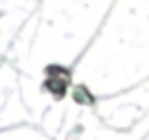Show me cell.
Returning a JSON list of instances; mask_svg holds the SVG:
<instances>
[{
	"mask_svg": "<svg viewBox=\"0 0 149 140\" xmlns=\"http://www.w3.org/2000/svg\"><path fill=\"white\" fill-rule=\"evenodd\" d=\"M74 98H77L79 103H92V96H90V94H86L84 88H79L77 92H74Z\"/></svg>",
	"mask_w": 149,
	"mask_h": 140,
	"instance_id": "cell-2",
	"label": "cell"
},
{
	"mask_svg": "<svg viewBox=\"0 0 149 140\" xmlns=\"http://www.w3.org/2000/svg\"><path fill=\"white\" fill-rule=\"evenodd\" d=\"M66 85H68L66 81L53 79V81H48V83H46V88H48V92H53L57 98H59V96H64V94H66Z\"/></svg>",
	"mask_w": 149,
	"mask_h": 140,
	"instance_id": "cell-1",
	"label": "cell"
}]
</instances>
